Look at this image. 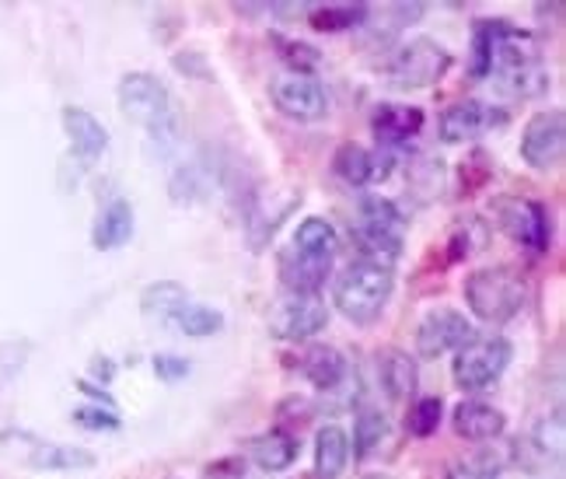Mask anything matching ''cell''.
Masks as SVG:
<instances>
[{
    "label": "cell",
    "instance_id": "d4e9b609",
    "mask_svg": "<svg viewBox=\"0 0 566 479\" xmlns=\"http://www.w3.org/2000/svg\"><path fill=\"white\" fill-rule=\"evenodd\" d=\"M371 21V8L367 4H312L308 8V25L325 35L354 32Z\"/></svg>",
    "mask_w": 566,
    "mask_h": 479
},
{
    "label": "cell",
    "instance_id": "f35d334b",
    "mask_svg": "<svg viewBox=\"0 0 566 479\" xmlns=\"http://www.w3.org/2000/svg\"><path fill=\"white\" fill-rule=\"evenodd\" d=\"M203 479H245V462L242 459H217L207 466Z\"/></svg>",
    "mask_w": 566,
    "mask_h": 479
},
{
    "label": "cell",
    "instance_id": "3957f363",
    "mask_svg": "<svg viewBox=\"0 0 566 479\" xmlns=\"http://www.w3.org/2000/svg\"><path fill=\"white\" fill-rule=\"evenodd\" d=\"M391 291H396V270L350 259V267L336 277L333 301L336 312L343 319H350L354 325H375L388 309Z\"/></svg>",
    "mask_w": 566,
    "mask_h": 479
},
{
    "label": "cell",
    "instance_id": "f546056e",
    "mask_svg": "<svg viewBox=\"0 0 566 479\" xmlns=\"http://www.w3.org/2000/svg\"><path fill=\"white\" fill-rule=\"evenodd\" d=\"M496 29L500 18H479L472 25V56H469V74L475 81L490 77L493 67V50H496Z\"/></svg>",
    "mask_w": 566,
    "mask_h": 479
},
{
    "label": "cell",
    "instance_id": "ffe728a7",
    "mask_svg": "<svg viewBox=\"0 0 566 479\" xmlns=\"http://www.w3.org/2000/svg\"><path fill=\"white\" fill-rule=\"evenodd\" d=\"M297 367H301V375L308 378L318 392L339 388L346 382V372H350L346 357L336 351V346H325V343H312L308 351L301 354Z\"/></svg>",
    "mask_w": 566,
    "mask_h": 479
},
{
    "label": "cell",
    "instance_id": "e0dca14e",
    "mask_svg": "<svg viewBox=\"0 0 566 479\" xmlns=\"http://www.w3.org/2000/svg\"><path fill=\"white\" fill-rule=\"evenodd\" d=\"M427 116L417 105H396V102H381L371 113V134L381 150H399L412 137H420Z\"/></svg>",
    "mask_w": 566,
    "mask_h": 479
},
{
    "label": "cell",
    "instance_id": "8992f818",
    "mask_svg": "<svg viewBox=\"0 0 566 479\" xmlns=\"http://www.w3.org/2000/svg\"><path fill=\"white\" fill-rule=\"evenodd\" d=\"M490 214H493L496 228L504 231L514 246L528 249V252H546L553 246V217L542 200L504 192V196H493Z\"/></svg>",
    "mask_w": 566,
    "mask_h": 479
},
{
    "label": "cell",
    "instance_id": "74e56055",
    "mask_svg": "<svg viewBox=\"0 0 566 479\" xmlns=\"http://www.w3.org/2000/svg\"><path fill=\"white\" fill-rule=\"evenodd\" d=\"M189 372H192V364L186 357H179V354H158L155 357V375L165 385H179Z\"/></svg>",
    "mask_w": 566,
    "mask_h": 479
},
{
    "label": "cell",
    "instance_id": "7bdbcfd3",
    "mask_svg": "<svg viewBox=\"0 0 566 479\" xmlns=\"http://www.w3.org/2000/svg\"><path fill=\"white\" fill-rule=\"evenodd\" d=\"M367 479H391V476H381V472H375V476H367Z\"/></svg>",
    "mask_w": 566,
    "mask_h": 479
},
{
    "label": "cell",
    "instance_id": "52a82bcc",
    "mask_svg": "<svg viewBox=\"0 0 566 479\" xmlns=\"http://www.w3.org/2000/svg\"><path fill=\"white\" fill-rule=\"evenodd\" d=\"M514 346L504 336H475L472 343H465L462 351H454L451 361V378L462 392H486L500 382V375L507 372Z\"/></svg>",
    "mask_w": 566,
    "mask_h": 479
},
{
    "label": "cell",
    "instance_id": "4316f807",
    "mask_svg": "<svg viewBox=\"0 0 566 479\" xmlns=\"http://www.w3.org/2000/svg\"><path fill=\"white\" fill-rule=\"evenodd\" d=\"M168 325H176V330L189 340H207V336H217L224 330V312L210 309V304H200V301H186L182 309L168 319Z\"/></svg>",
    "mask_w": 566,
    "mask_h": 479
},
{
    "label": "cell",
    "instance_id": "8d00e7d4",
    "mask_svg": "<svg viewBox=\"0 0 566 479\" xmlns=\"http://www.w3.org/2000/svg\"><path fill=\"white\" fill-rule=\"evenodd\" d=\"M490 176H493V168H490L486 150H475L472 158H465V165H462V186H465V192H475L479 186H486Z\"/></svg>",
    "mask_w": 566,
    "mask_h": 479
},
{
    "label": "cell",
    "instance_id": "83f0119b",
    "mask_svg": "<svg viewBox=\"0 0 566 479\" xmlns=\"http://www.w3.org/2000/svg\"><path fill=\"white\" fill-rule=\"evenodd\" d=\"M354 221L357 225H367V228H381V231L406 235L409 217L402 214V207L396 200H388V196H364Z\"/></svg>",
    "mask_w": 566,
    "mask_h": 479
},
{
    "label": "cell",
    "instance_id": "277c9868",
    "mask_svg": "<svg viewBox=\"0 0 566 479\" xmlns=\"http://www.w3.org/2000/svg\"><path fill=\"white\" fill-rule=\"evenodd\" d=\"M465 304L469 312L486 322V325H504L511 322L514 315H521V309H525L528 301V284L525 277H521L517 267H479L465 277Z\"/></svg>",
    "mask_w": 566,
    "mask_h": 479
},
{
    "label": "cell",
    "instance_id": "ab89813d",
    "mask_svg": "<svg viewBox=\"0 0 566 479\" xmlns=\"http://www.w3.org/2000/svg\"><path fill=\"white\" fill-rule=\"evenodd\" d=\"M176 67L186 71V74L196 67V77H210V67H207V60H203L200 53H179V56H176Z\"/></svg>",
    "mask_w": 566,
    "mask_h": 479
},
{
    "label": "cell",
    "instance_id": "d590c367",
    "mask_svg": "<svg viewBox=\"0 0 566 479\" xmlns=\"http://www.w3.org/2000/svg\"><path fill=\"white\" fill-rule=\"evenodd\" d=\"M74 424L84 430H119L123 420L116 409H105V406H77L74 409Z\"/></svg>",
    "mask_w": 566,
    "mask_h": 479
},
{
    "label": "cell",
    "instance_id": "7c38bea8",
    "mask_svg": "<svg viewBox=\"0 0 566 479\" xmlns=\"http://www.w3.org/2000/svg\"><path fill=\"white\" fill-rule=\"evenodd\" d=\"M479 333L475 325L454 309H430L420 325H417V354L423 361H433L441 354H454L462 351L465 343H472Z\"/></svg>",
    "mask_w": 566,
    "mask_h": 479
},
{
    "label": "cell",
    "instance_id": "5b68a950",
    "mask_svg": "<svg viewBox=\"0 0 566 479\" xmlns=\"http://www.w3.org/2000/svg\"><path fill=\"white\" fill-rule=\"evenodd\" d=\"M448 71H451V53L438 39L417 35L391 50L385 63V81L399 92H420V88H433Z\"/></svg>",
    "mask_w": 566,
    "mask_h": 479
},
{
    "label": "cell",
    "instance_id": "6da1fadb",
    "mask_svg": "<svg viewBox=\"0 0 566 479\" xmlns=\"http://www.w3.org/2000/svg\"><path fill=\"white\" fill-rule=\"evenodd\" d=\"M490 74L496 81V88L507 98H542L553 84L538 42L525 29L511 25L507 18H500Z\"/></svg>",
    "mask_w": 566,
    "mask_h": 479
},
{
    "label": "cell",
    "instance_id": "8fae6325",
    "mask_svg": "<svg viewBox=\"0 0 566 479\" xmlns=\"http://www.w3.org/2000/svg\"><path fill=\"white\" fill-rule=\"evenodd\" d=\"M325 325H329V309H325V301L318 294H287L270 312V333L287 343L312 340Z\"/></svg>",
    "mask_w": 566,
    "mask_h": 479
},
{
    "label": "cell",
    "instance_id": "603a6c76",
    "mask_svg": "<svg viewBox=\"0 0 566 479\" xmlns=\"http://www.w3.org/2000/svg\"><path fill=\"white\" fill-rule=\"evenodd\" d=\"M350 238H354L357 259H364V263L396 267V259L402 256V238L406 235L381 231V228H367V225L350 221Z\"/></svg>",
    "mask_w": 566,
    "mask_h": 479
},
{
    "label": "cell",
    "instance_id": "ac0fdd59",
    "mask_svg": "<svg viewBox=\"0 0 566 479\" xmlns=\"http://www.w3.org/2000/svg\"><path fill=\"white\" fill-rule=\"evenodd\" d=\"M451 427L462 441L483 445V441H496L507 430V417L504 409H496L486 399H462L451 413Z\"/></svg>",
    "mask_w": 566,
    "mask_h": 479
},
{
    "label": "cell",
    "instance_id": "f1b7e54d",
    "mask_svg": "<svg viewBox=\"0 0 566 479\" xmlns=\"http://www.w3.org/2000/svg\"><path fill=\"white\" fill-rule=\"evenodd\" d=\"M210 189H213V176H207L200 162L182 165V168L176 171V176H171V183H168V196H171V200H176L179 207H192V204L207 200Z\"/></svg>",
    "mask_w": 566,
    "mask_h": 479
},
{
    "label": "cell",
    "instance_id": "cb8c5ba5",
    "mask_svg": "<svg viewBox=\"0 0 566 479\" xmlns=\"http://www.w3.org/2000/svg\"><path fill=\"white\" fill-rule=\"evenodd\" d=\"M350 462V438L339 424H325L315 438V476L318 479H339Z\"/></svg>",
    "mask_w": 566,
    "mask_h": 479
},
{
    "label": "cell",
    "instance_id": "4fadbf2b",
    "mask_svg": "<svg viewBox=\"0 0 566 479\" xmlns=\"http://www.w3.org/2000/svg\"><path fill=\"white\" fill-rule=\"evenodd\" d=\"M507 108H496V105H486L479 98H465V102H454L448 105L441 119H438V137L444 144H465V140H475L490 134V129H500L507 126Z\"/></svg>",
    "mask_w": 566,
    "mask_h": 479
},
{
    "label": "cell",
    "instance_id": "d6986e66",
    "mask_svg": "<svg viewBox=\"0 0 566 479\" xmlns=\"http://www.w3.org/2000/svg\"><path fill=\"white\" fill-rule=\"evenodd\" d=\"M134 204L123 200V196H116V200H108L98 217H95V228H92V246L98 252H116L123 249L129 238H134Z\"/></svg>",
    "mask_w": 566,
    "mask_h": 479
},
{
    "label": "cell",
    "instance_id": "5bb4252c",
    "mask_svg": "<svg viewBox=\"0 0 566 479\" xmlns=\"http://www.w3.org/2000/svg\"><path fill=\"white\" fill-rule=\"evenodd\" d=\"M333 263H336V256L283 246L276 256L280 284L287 288V294H322L325 280H329V273H333Z\"/></svg>",
    "mask_w": 566,
    "mask_h": 479
},
{
    "label": "cell",
    "instance_id": "ba28073f",
    "mask_svg": "<svg viewBox=\"0 0 566 479\" xmlns=\"http://www.w3.org/2000/svg\"><path fill=\"white\" fill-rule=\"evenodd\" d=\"M270 102L280 116L294 123H318L329 113V92L325 84L312 74H294L283 71L270 81Z\"/></svg>",
    "mask_w": 566,
    "mask_h": 479
},
{
    "label": "cell",
    "instance_id": "30bf717a",
    "mask_svg": "<svg viewBox=\"0 0 566 479\" xmlns=\"http://www.w3.org/2000/svg\"><path fill=\"white\" fill-rule=\"evenodd\" d=\"M566 155V116L563 108H542L521 129V162L535 171H553Z\"/></svg>",
    "mask_w": 566,
    "mask_h": 479
},
{
    "label": "cell",
    "instance_id": "7a4b0ae2",
    "mask_svg": "<svg viewBox=\"0 0 566 479\" xmlns=\"http://www.w3.org/2000/svg\"><path fill=\"white\" fill-rule=\"evenodd\" d=\"M119 113L137 123L150 140H158L161 147H176L182 137V119H179V108L176 98H171L168 84L158 74H147V71H129L119 81Z\"/></svg>",
    "mask_w": 566,
    "mask_h": 479
},
{
    "label": "cell",
    "instance_id": "836d02e7",
    "mask_svg": "<svg viewBox=\"0 0 566 479\" xmlns=\"http://www.w3.org/2000/svg\"><path fill=\"white\" fill-rule=\"evenodd\" d=\"M483 242H486V231H483V225L479 221H469L465 225H459L451 235H448V263L454 267V263H465V259L475 252V249H483Z\"/></svg>",
    "mask_w": 566,
    "mask_h": 479
},
{
    "label": "cell",
    "instance_id": "7402d4cb",
    "mask_svg": "<svg viewBox=\"0 0 566 479\" xmlns=\"http://www.w3.org/2000/svg\"><path fill=\"white\" fill-rule=\"evenodd\" d=\"M417 361H412L406 351H399V346H385V351L378 354V382L385 388L388 399H409L412 392H417Z\"/></svg>",
    "mask_w": 566,
    "mask_h": 479
},
{
    "label": "cell",
    "instance_id": "1f68e13d",
    "mask_svg": "<svg viewBox=\"0 0 566 479\" xmlns=\"http://www.w3.org/2000/svg\"><path fill=\"white\" fill-rule=\"evenodd\" d=\"M276 56L283 60V67L294 71V74H312L318 71L322 53L312 46V42H301V39H287V35H270Z\"/></svg>",
    "mask_w": 566,
    "mask_h": 479
},
{
    "label": "cell",
    "instance_id": "b9f144b4",
    "mask_svg": "<svg viewBox=\"0 0 566 479\" xmlns=\"http://www.w3.org/2000/svg\"><path fill=\"white\" fill-rule=\"evenodd\" d=\"M92 372L102 375V385H108V382H113L116 364H113V361H105V357H95V361H92Z\"/></svg>",
    "mask_w": 566,
    "mask_h": 479
},
{
    "label": "cell",
    "instance_id": "9c48e42d",
    "mask_svg": "<svg viewBox=\"0 0 566 479\" xmlns=\"http://www.w3.org/2000/svg\"><path fill=\"white\" fill-rule=\"evenodd\" d=\"M4 448L14 455L18 462L39 472H71V469H95V451L77 448V445H53L42 441L35 434L25 430H4Z\"/></svg>",
    "mask_w": 566,
    "mask_h": 479
},
{
    "label": "cell",
    "instance_id": "44dd1931",
    "mask_svg": "<svg viewBox=\"0 0 566 479\" xmlns=\"http://www.w3.org/2000/svg\"><path fill=\"white\" fill-rule=\"evenodd\" d=\"M297 455H301V441H297V434L291 430H266V434H255V438L249 441V459L259 466V469H266V472H283V469H291L297 462Z\"/></svg>",
    "mask_w": 566,
    "mask_h": 479
},
{
    "label": "cell",
    "instance_id": "4dcf8cb0",
    "mask_svg": "<svg viewBox=\"0 0 566 479\" xmlns=\"http://www.w3.org/2000/svg\"><path fill=\"white\" fill-rule=\"evenodd\" d=\"M388 430H391V424H388V417L381 409H375V406H364L360 413H357V424H354V448H357V455L360 459H367L375 448H381V441L388 438Z\"/></svg>",
    "mask_w": 566,
    "mask_h": 479
},
{
    "label": "cell",
    "instance_id": "2e32d148",
    "mask_svg": "<svg viewBox=\"0 0 566 479\" xmlns=\"http://www.w3.org/2000/svg\"><path fill=\"white\" fill-rule=\"evenodd\" d=\"M60 123H63V134L71 140V155L88 168L95 165L105 150H108V129L102 126V119L95 113L81 105H63L60 113Z\"/></svg>",
    "mask_w": 566,
    "mask_h": 479
},
{
    "label": "cell",
    "instance_id": "60d3db41",
    "mask_svg": "<svg viewBox=\"0 0 566 479\" xmlns=\"http://www.w3.org/2000/svg\"><path fill=\"white\" fill-rule=\"evenodd\" d=\"M77 388L84 392V396H92V399H95V406H105V409H116V399H113V396H108V392H105V388L92 385L88 378H84V382H77Z\"/></svg>",
    "mask_w": 566,
    "mask_h": 479
},
{
    "label": "cell",
    "instance_id": "d6a6232c",
    "mask_svg": "<svg viewBox=\"0 0 566 479\" xmlns=\"http://www.w3.org/2000/svg\"><path fill=\"white\" fill-rule=\"evenodd\" d=\"M441 417H444V403L438 399V396H423V399H417L409 406V413H406V430L412 434V438H433L438 434V427H441Z\"/></svg>",
    "mask_w": 566,
    "mask_h": 479
},
{
    "label": "cell",
    "instance_id": "e575fe53",
    "mask_svg": "<svg viewBox=\"0 0 566 479\" xmlns=\"http://www.w3.org/2000/svg\"><path fill=\"white\" fill-rule=\"evenodd\" d=\"M500 466L493 455H475V459L465 462H451L444 469V479H500Z\"/></svg>",
    "mask_w": 566,
    "mask_h": 479
},
{
    "label": "cell",
    "instance_id": "484cf974",
    "mask_svg": "<svg viewBox=\"0 0 566 479\" xmlns=\"http://www.w3.org/2000/svg\"><path fill=\"white\" fill-rule=\"evenodd\" d=\"M186 301H189V291L182 284H176V280H158V284L144 288V294H140V312L150 322L168 325V319L176 315Z\"/></svg>",
    "mask_w": 566,
    "mask_h": 479
},
{
    "label": "cell",
    "instance_id": "9a60e30c",
    "mask_svg": "<svg viewBox=\"0 0 566 479\" xmlns=\"http://www.w3.org/2000/svg\"><path fill=\"white\" fill-rule=\"evenodd\" d=\"M391 168H396V155L391 150H367L360 144H339L336 155H333V176L350 186V189H364L371 183H381L391 176Z\"/></svg>",
    "mask_w": 566,
    "mask_h": 479
}]
</instances>
